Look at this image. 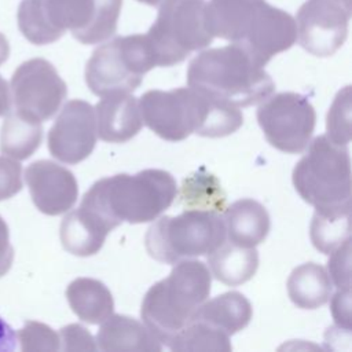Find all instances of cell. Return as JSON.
I'll return each instance as SVG.
<instances>
[{
  "instance_id": "8992f818",
  "label": "cell",
  "mask_w": 352,
  "mask_h": 352,
  "mask_svg": "<svg viewBox=\"0 0 352 352\" xmlns=\"http://www.w3.org/2000/svg\"><path fill=\"white\" fill-rule=\"evenodd\" d=\"M307 153L296 164L292 180L298 195L315 209L351 205V158L348 146L331 142L326 135L308 143Z\"/></svg>"
},
{
  "instance_id": "484cf974",
  "label": "cell",
  "mask_w": 352,
  "mask_h": 352,
  "mask_svg": "<svg viewBox=\"0 0 352 352\" xmlns=\"http://www.w3.org/2000/svg\"><path fill=\"white\" fill-rule=\"evenodd\" d=\"M309 236L312 245L323 254H330L351 239V205L331 209H315Z\"/></svg>"
},
{
  "instance_id": "4fadbf2b",
  "label": "cell",
  "mask_w": 352,
  "mask_h": 352,
  "mask_svg": "<svg viewBox=\"0 0 352 352\" xmlns=\"http://www.w3.org/2000/svg\"><path fill=\"white\" fill-rule=\"evenodd\" d=\"M96 120L91 103L72 99L65 103L48 132V150L63 164L76 165L94 151L96 144Z\"/></svg>"
},
{
  "instance_id": "30bf717a",
  "label": "cell",
  "mask_w": 352,
  "mask_h": 352,
  "mask_svg": "<svg viewBox=\"0 0 352 352\" xmlns=\"http://www.w3.org/2000/svg\"><path fill=\"white\" fill-rule=\"evenodd\" d=\"M257 121L272 147L283 153L298 154L311 142L316 113L304 95L279 92L263 100L257 109Z\"/></svg>"
},
{
  "instance_id": "5b68a950",
  "label": "cell",
  "mask_w": 352,
  "mask_h": 352,
  "mask_svg": "<svg viewBox=\"0 0 352 352\" xmlns=\"http://www.w3.org/2000/svg\"><path fill=\"white\" fill-rule=\"evenodd\" d=\"M212 275L205 263L180 260L165 279L155 282L144 294L140 316L150 331L168 345L187 326L210 294Z\"/></svg>"
},
{
  "instance_id": "5bb4252c",
  "label": "cell",
  "mask_w": 352,
  "mask_h": 352,
  "mask_svg": "<svg viewBox=\"0 0 352 352\" xmlns=\"http://www.w3.org/2000/svg\"><path fill=\"white\" fill-rule=\"evenodd\" d=\"M297 40L294 18L267 1L263 4L239 45L250 59L264 67L272 56L289 50Z\"/></svg>"
},
{
  "instance_id": "f35d334b",
  "label": "cell",
  "mask_w": 352,
  "mask_h": 352,
  "mask_svg": "<svg viewBox=\"0 0 352 352\" xmlns=\"http://www.w3.org/2000/svg\"><path fill=\"white\" fill-rule=\"evenodd\" d=\"M136 1L147 4V6H151V7H158L164 0H136Z\"/></svg>"
},
{
  "instance_id": "83f0119b",
  "label": "cell",
  "mask_w": 352,
  "mask_h": 352,
  "mask_svg": "<svg viewBox=\"0 0 352 352\" xmlns=\"http://www.w3.org/2000/svg\"><path fill=\"white\" fill-rule=\"evenodd\" d=\"M166 346L177 352H230L232 349L227 334L199 320H191L187 326H184L179 333L172 337Z\"/></svg>"
},
{
  "instance_id": "8d00e7d4",
  "label": "cell",
  "mask_w": 352,
  "mask_h": 352,
  "mask_svg": "<svg viewBox=\"0 0 352 352\" xmlns=\"http://www.w3.org/2000/svg\"><path fill=\"white\" fill-rule=\"evenodd\" d=\"M11 110V95L7 81L0 76V117Z\"/></svg>"
},
{
  "instance_id": "52a82bcc",
  "label": "cell",
  "mask_w": 352,
  "mask_h": 352,
  "mask_svg": "<svg viewBox=\"0 0 352 352\" xmlns=\"http://www.w3.org/2000/svg\"><path fill=\"white\" fill-rule=\"evenodd\" d=\"M224 242L223 216L199 209H184L177 216H162L148 227L144 236L150 257L165 264L210 254Z\"/></svg>"
},
{
  "instance_id": "d4e9b609",
  "label": "cell",
  "mask_w": 352,
  "mask_h": 352,
  "mask_svg": "<svg viewBox=\"0 0 352 352\" xmlns=\"http://www.w3.org/2000/svg\"><path fill=\"white\" fill-rule=\"evenodd\" d=\"M43 126L40 121L18 111H8L0 131V151L16 161L28 160L40 147Z\"/></svg>"
},
{
  "instance_id": "d6a6232c",
  "label": "cell",
  "mask_w": 352,
  "mask_h": 352,
  "mask_svg": "<svg viewBox=\"0 0 352 352\" xmlns=\"http://www.w3.org/2000/svg\"><path fill=\"white\" fill-rule=\"evenodd\" d=\"M22 190V166L16 160L0 157V201Z\"/></svg>"
},
{
  "instance_id": "e575fe53",
  "label": "cell",
  "mask_w": 352,
  "mask_h": 352,
  "mask_svg": "<svg viewBox=\"0 0 352 352\" xmlns=\"http://www.w3.org/2000/svg\"><path fill=\"white\" fill-rule=\"evenodd\" d=\"M14 261V248L10 243L8 226L0 216V278L6 275Z\"/></svg>"
},
{
  "instance_id": "9a60e30c",
  "label": "cell",
  "mask_w": 352,
  "mask_h": 352,
  "mask_svg": "<svg viewBox=\"0 0 352 352\" xmlns=\"http://www.w3.org/2000/svg\"><path fill=\"white\" fill-rule=\"evenodd\" d=\"M25 180L33 204L48 216L69 212L78 198V184L73 172L54 161L32 162L25 170Z\"/></svg>"
},
{
  "instance_id": "d590c367",
  "label": "cell",
  "mask_w": 352,
  "mask_h": 352,
  "mask_svg": "<svg viewBox=\"0 0 352 352\" xmlns=\"http://www.w3.org/2000/svg\"><path fill=\"white\" fill-rule=\"evenodd\" d=\"M16 346V334L0 316V352H11Z\"/></svg>"
},
{
  "instance_id": "7a4b0ae2",
  "label": "cell",
  "mask_w": 352,
  "mask_h": 352,
  "mask_svg": "<svg viewBox=\"0 0 352 352\" xmlns=\"http://www.w3.org/2000/svg\"><path fill=\"white\" fill-rule=\"evenodd\" d=\"M121 6L122 0H22L16 21L36 45L51 44L66 30L82 44H98L116 33Z\"/></svg>"
},
{
  "instance_id": "836d02e7",
  "label": "cell",
  "mask_w": 352,
  "mask_h": 352,
  "mask_svg": "<svg viewBox=\"0 0 352 352\" xmlns=\"http://www.w3.org/2000/svg\"><path fill=\"white\" fill-rule=\"evenodd\" d=\"M330 309L334 322L345 329L351 330V289H337L331 297Z\"/></svg>"
},
{
  "instance_id": "277c9868",
  "label": "cell",
  "mask_w": 352,
  "mask_h": 352,
  "mask_svg": "<svg viewBox=\"0 0 352 352\" xmlns=\"http://www.w3.org/2000/svg\"><path fill=\"white\" fill-rule=\"evenodd\" d=\"M188 87L236 107L263 102L275 84L264 67L256 65L236 44L201 51L187 67Z\"/></svg>"
},
{
  "instance_id": "e0dca14e",
  "label": "cell",
  "mask_w": 352,
  "mask_h": 352,
  "mask_svg": "<svg viewBox=\"0 0 352 352\" xmlns=\"http://www.w3.org/2000/svg\"><path fill=\"white\" fill-rule=\"evenodd\" d=\"M265 0H209L204 19L208 32L231 43H239Z\"/></svg>"
},
{
  "instance_id": "6da1fadb",
  "label": "cell",
  "mask_w": 352,
  "mask_h": 352,
  "mask_svg": "<svg viewBox=\"0 0 352 352\" xmlns=\"http://www.w3.org/2000/svg\"><path fill=\"white\" fill-rule=\"evenodd\" d=\"M143 124L168 142H180L191 133L223 138L243 124L239 107L213 99L191 87L169 91L150 89L139 98Z\"/></svg>"
},
{
  "instance_id": "44dd1931",
  "label": "cell",
  "mask_w": 352,
  "mask_h": 352,
  "mask_svg": "<svg viewBox=\"0 0 352 352\" xmlns=\"http://www.w3.org/2000/svg\"><path fill=\"white\" fill-rule=\"evenodd\" d=\"M253 315L250 301L239 292H226L205 301L195 312L192 320L204 322L227 336L245 329Z\"/></svg>"
},
{
  "instance_id": "f1b7e54d",
  "label": "cell",
  "mask_w": 352,
  "mask_h": 352,
  "mask_svg": "<svg viewBox=\"0 0 352 352\" xmlns=\"http://www.w3.org/2000/svg\"><path fill=\"white\" fill-rule=\"evenodd\" d=\"M326 136L340 146L351 142V85L336 95L326 118Z\"/></svg>"
},
{
  "instance_id": "ba28073f",
  "label": "cell",
  "mask_w": 352,
  "mask_h": 352,
  "mask_svg": "<svg viewBox=\"0 0 352 352\" xmlns=\"http://www.w3.org/2000/svg\"><path fill=\"white\" fill-rule=\"evenodd\" d=\"M155 67L146 34L118 36L98 47L85 65V82L96 96L133 92Z\"/></svg>"
},
{
  "instance_id": "f546056e",
  "label": "cell",
  "mask_w": 352,
  "mask_h": 352,
  "mask_svg": "<svg viewBox=\"0 0 352 352\" xmlns=\"http://www.w3.org/2000/svg\"><path fill=\"white\" fill-rule=\"evenodd\" d=\"M21 351H59V334L48 324L26 320L23 327L16 334Z\"/></svg>"
},
{
  "instance_id": "7402d4cb",
  "label": "cell",
  "mask_w": 352,
  "mask_h": 352,
  "mask_svg": "<svg viewBox=\"0 0 352 352\" xmlns=\"http://www.w3.org/2000/svg\"><path fill=\"white\" fill-rule=\"evenodd\" d=\"M72 311L85 323L99 324L114 311L113 294L107 286L94 278H76L66 287Z\"/></svg>"
},
{
  "instance_id": "3957f363",
  "label": "cell",
  "mask_w": 352,
  "mask_h": 352,
  "mask_svg": "<svg viewBox=\"0 0 352 352\" xmlns=\"http://www.w3.org/2000/svg\"><path fill=\"white\" fill-rule=\"evenodd\" d=\"M176 195V180L169 172L144 169L136 175L118 173L95 182L80 206L92 212L111 231L122 221L139 224L155 220Z\"/></svg>"
},
{
  "instance_id": "cb8c5ba5",
  "label": "cell",
  "mask_w": 352,
  "mask_h": 352,
  "mask_svg": "<svg viewBox=\"0 0 352 352\" xmlns=\"http://www.w3.org/2000/svg\"><path fill=\"white\" fill-rule=\"evenodd\" d=\"M287 294L294 305L302 309H316L331 296L333 283L327 270L316 263L296 267L287 278Z\"/></svg>"
},
{
  "instance_id": "9c48e42d",
  "label": "cell",
  "mask_w": 352,
  "mask_h": 352,
  "mask_svg": "<svg viewBox=\"0 0 352 352\" xmlns=\"http://www.w3.org/2000/svg\"><path fill=\"white\" fill-rule=\"evenodd\" d=\"M206 0H164L155 22L146 33L155 66H173L213 41L204 8Z\"/></svg>"
},
{
  "instance_id": "ac0fdd59",
  "label": "cell",
  "mask_w": 352,
  "mask_h": 352,
  "mask_svg": "<svg viewBox=\"0 0 352 352\" xmlns=\"http://www.w3.org/2000/svg\"><path fill=\"white\" fill-rule=\"evenodd\" d=\"M96 348L99 351H147L160 352L161 341L150 331V329L135 318L111 314L102 322L96 333Z\"/></svg>"
},
{
  "instance_id": "7c38bea8",
  "label": "cell",
  "mask_w": 352,
  "mask_h": 352,
  "mask_svg": "<svg viewBox=\"0 0 352 352\" xmlns=\"http://www.w3.org/2000/svg\"><path fill=\"white\" fill-rule=\"evenodd\" d=\"M351 0H307L297 11L298 44L320 58L336 54L348 37Z\"/></svg>"
},
{
  "instance_id": "d6986e66",
  "label": "cell",
  "mask_w": 352,
  "mask_h": 352,
  "mask_svg": "<svg viewBox=\"0 0 352 352\" xmlns=\"http://www.w3.org/2000/svg\"><path fill=\"white\" fill-rule=\"evenodd\" d=\"M226 236L231 243L254 248L267 238L271 220L267 209L253 198H242L223 210Z\"/></svg>"
},
{
  "instance_id": "1f68e13d",
  "label": "cell",
  "mask_w": 352,
  "mask_h": 352,
  "mask_svg": "<svg viewBox=\"0 0 352 352\" xmlns=\"http://www.w3.org/2000/svg\"><path fill=\"white\" fill-rule=\"evenodd\" d=\"M59 344L62 351H96L92 334L81 324L73 323L60 329Z\"/></svg>"
},
{
  "instance_id": "74e56055",
  "label": "cell",
  "mask_w": 352,
  "mask_h": 352,
  "mask_svg": "<svg viewBox=\"0 0 352 352\" xmlns=\"http://www.w3.org/2000/svg\"><path fill=\"white\" fill-rule=\"evenodd\" d=\"M10 55V44L3 33H0V65L8 59Z\"/></svg>"
},
{
  "instance_id": "8fae6325",
  "label": "cell",
  "mask_w": 352,
  "mask_h": 352,
  "mask_svg": "<svg viewBox=\"0 0 352 352\" xmlns=\"http://www.w3.org/2000/svg\"><path fill=\"white\" fill-rule=\"evenodd\" d=\"M10 95L15 111L43 122L59 110L67 95V87L51 62L33 58L15 69Z\"/></svg>"
},
{
  "instance_id": "4dcf8cb0",
  "label": "cell",
  "mask_w": 352,
  "mask_h": 352,
  "mask_svg": "<svg viewBox=\"0 0 352 352\" xmlns=\"http://www.w3.org/2000/svg\"><path fill=\"white\" fill-rule=\"evenodd\" d=\"M329 276L337 289H351V239L330 253Z\"/></svg>"
},
{
  "instance_id": "ffe728a7",
  "label": "cell",
  "mask_w": 352,
  "mask_h": 352,
  "mask_svg": "<svg viewBox=\"0 0 352 352\" xmlns=\"http://www.w3.org/2000/svg\"><path fill=\"white\" fill-rule=\"evenodd\" d=\"M109 232L107 226L82 206L69 212L59 228L63 249L80 257L96 254L102 249Z\"/></svg>"
},
{
  "instance_id": "4316f807",
  "label": "cell",
  "mask_w": 352,
  "mask_h": 352,
  "mask_svg": "<svg viewBox=\"0 0 352 352\" xmlns=\"http://www.w3.org/2000/svg\"><path fill=\"white\" fill-rule=\"evenodd\" d=\"M180 202L184 209L212 210L221 213L226 209L227 195L217 177L205 168H199L183 180Z\"/></svg>"
},
{
  "instance_id": "603a6c76",
  "label": "cell",
  "mask_w": 352,
  "mask_h": 352,
  "mask_svg": "<svg viewBox=\"0 0 352 352\" xmlns=\"http://www.w3.org/2000/svg\"><path fill=\"white\" fill-rule=\"evenodd\" d=\"M210 274L227 286H239L250 280L258 268L256 248H243L235 243H223L208 254Z\"/></svg>"
},
{
  "instance_id": "2e32d148",
  "label": "cell",
  "mask_w": 352,
  "mask_h": 352,
  "mask_svg": "<svg viewBox=\"0 0 352 352\" xmlns=\"http://www.w3.org/2000/svg\"><path fill=\"white\" fill-rule=\"evenodd\" d=\"M96 135L109 143H125L139 133L143 125L139 102L128 94L102 96L94 107Z\"/></svg>"
}]
</instances>
